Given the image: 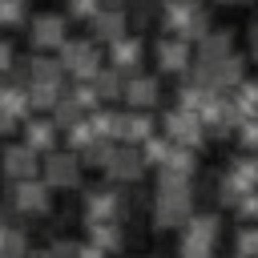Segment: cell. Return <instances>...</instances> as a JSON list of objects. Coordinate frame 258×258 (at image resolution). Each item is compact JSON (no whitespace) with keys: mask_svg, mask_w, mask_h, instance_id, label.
Returning <instances> with one entry per match:
<instances>
[{"mask_svg":"<svg viewBox=\"0 0 258 258\" xmlns=\"http://www.w3.org/2000/svg\"><path fill=\"white\" fill-rule=\"evenodd\" d=\"M81 177H85V169H81V161H77L73 149H52V153L40 157V181H44L52 194L81 189Z\"/></svg>","mask_w":258,"mask_h":258,"instance_id":"obj_1","label":"cell"},{"mask_svg":"<svg viewBox=\"0 0 258 258\" xmlns=\"http://www.w3.org/2000/svg\"><path fill=\"white\" fill-rule=\"evenodd\" d=\"M56 64L64 69V77L73 81H93L97 69H101V52L93 40H64L56 48Z\"/></svg>","mask_w":258,"mask_h":258,"instance_id":"obj_2","label":"cell"},{"mask_svg":"<svg viewBox=\"0 0 258 258\" xmlns=\"http://www.w3.org/2000/svg\"><path fill=\"white\" fill-rule=\"evenodd\" d=\"M8 206H12L20 218H44V214L52 210V189H48L40 177L8 181Z\"/></svg>","mask_w":258,"mask_h":258,"instance_id":"obj_3","label":"cell"},{"mask_svg":"<svg viewBox=\"0 0 258 258\" xmlns=\"http://www.w3.org/2000/svg\"><path fill=\"white\" fill-rule=\"evenodd\" d=\"M157 133H165L173 145L194 149V153H202V145H206V129H202V121H198L194 113H185V109H169V113H161V129H157Z\"/></svg>","mask_w":258,"mask_h":258,"instance_id":"obj_4","label":"cell"},{"mask_svg":"<svg viewBox=\"0 0 258 258\" xmlns=\"http://www.w3.org/2000/svg\"><path fill=\"white\" fill-rule=\"evenodd\" d=\"M194 214V194H153V230L157 234H169V230H181Z\"/></svg>","mask_w":258,"mask_h":258,"instance_id":"obj_5","label":"cell"},{"mask_svg":"<svg viewBox=\"0 0 258 258\" xmlns=\"http://www.w3.org/2000/svg\"><path fill=\"white\" fill-rule=\"evenodd\" d=\"M85 222H121V185H89L81 198Z\"/></svg>","mask_w":258,"mask_h":258,"instance_id":"obj_6","label":"cell"},{"mask_svg":"<svg viewBox=\"0 0 258 258\" xmlns=\"http://www.w3.org/2000/svg\"><path fill=\"white\" fill-rule=\"evenodd\" d=\"M222 242V218L214 214V210H194L189 214V222L181 226V246H189V250H214Z\"/></svg>","mask_w":258,"mask_h":258,"instance_id":"obj_7","label":"cell"},{"mask_svg":"<svg viewBox=\"0 0 258 258\" xmlns=\"http://www.w3.org/2000/svg\"><path fill=\"white\" fill-rule=\"evenodd\" d=\"M109 185H137L145 177V161L137 153V145H113V157L105 165Z\"/></svg>","mask_w":258,"mask_h":258,"instance_id":"obj_8","label":"cell"},{"mask_svg":"<svg viewBox=\"0 0 258 258\" xmlns=\"http://www.w3.org/2000/svg\"><path fill=\"white\" fill-rule=\"evenodd\" d=\"M121 101H125L129 109L153 113L157 101H161V85H157V77H149V73H133V77H125V81H121Z\"/></svg>","mask_w":258,"mask_h":258,"instance_id":"obj_9","label":"cell"},{"mask_svg":"<svg viewBox=\"0 0 258 258\" xmlns=\"http://www.w3.org/2000/svg\"><path fill=\"white\" fill-rule=\"evenodd\" d=\"M0 173H4L8 181H28V177H40V157H36L28 145L12 141V145H4V149H0Z\"/></svg>","mask_w":258,"mask_h":258,"instance_id":"obj_10","label":"cell"},{"mask_svg":"<svg viewBox=\"0 0 258 258\" xmlns=\"http://www.w3.org/2000/svg\"><path fill=\"white\" fill-rule=\"evenodd\" d=\"M28 40L36 52H48V48H60L69 40V20L56 16V12H44V16H32L28 24Z\"/></svg>","mask_w":258,"mask_h":258,"instance_id":"obj_11","label":"cell"},{"mask_svg":"<svg viewBox=\"0 0 258 258\" xmlns=\"http://www.w3.org/2000/svg\"><path fill=\"white\" fill-rule=\"evenodd\" d=\"M20 145H28L36 157H44V153H52L60 145V129L48 117H24L20 121Z\"/></svg>","mask_w":258,"mask_h":258,"instance_id":"obj_12","label":"cell"},{"mask_svg":"<svg viewBox=\"0 0 258 258\" xmlns=\"http://www.w3.org/2000/svg\"><path fill=\"white\" fill-rule=\"evenodd\" d=\"M141 52H145V44H141V36H117L113 44H109V69H117L121 77H133V73H141Z\"/></svg>","mask_w":258,"mask_h":258,"instance_id":"obj_13","label":"cell"},{"mask_svg":"<svg viewBox=\"0 0 258 258\" xmlns=\"http://www.w3.org/2000/svg\"><path fill=\"white\" fill-rule=\"evenodd\" d=\"M246 77V60L242 56H222V60H214V64H206V89L210 93H230L238 81Z\"/></svg>","mask_w":258,"mask_h":258,"instance_id":"obj_14","label":"cell"},{"mask_svg":"<svg viewBox=\"0 0 258 258\" xmlns=\"http://www.w3.org/2000/svg\"><path fill=\"white\" fill-rule=\"evenodd\" d=\"M89 40L93 44H113L117 36H125L129 32V20H125V8H101L93 20H89Z\"/></svg>","mask_w":258,"mask_h":258,"instance_id":"obj_15","label":"cell"},{"mask_svg":"<svg viewBox=\"0 0 258 258\" xmlns=\"http://www.w3.org/2000/svg\"><path fill=\"white\" fill-rule=\"evenodd\" d=\"M153 56H157V69H161V73H185V69H189V60H194L189 44H185V40H177V36H161V40H157V48H153Z\"/></svg>","mask_w":258,"mask_h":258,"instance_id":"obj_16","label":"cell"},{"mask_svg":"<svg viewBox=\"0 0 258 258\" xmlns=\"http://www.w3.org/2000/svg\"><path fill=\"white\" fill-rule=\"evenodd\" d=\"M230 48H234V32H230V28H210V32L194 44V60H198V64H214V60L230 56Z\"/></svg>","mask_w":258,"mask_h":258,"instance_id":"obj_17","label":"cell"},{"mask_svg":"<svg viewBox=\"0 0 258 258\" xmlns=\"http://www.w3.org/2000/svg\"><path fill=\"white\" fill-rule=\"evenodd\" d=\"M157 133V121L153 113H141V109H129L121 113V133H117V145H141L145 137Z\"/></svg>","mask_w":258,"mask_h":258,"instance_id":"obj_18","label":"cell"},{"mask_svg":"<svg viewBox=\"0 0 258 258\" xmlns=\"http://www.w3.org/2000/svg\"><path fill=\"white\" fill-rule=\"evenodd\" d=\"M85 238H89V246H97L105 254L125 250V226L121 222H85Z\"/></svg>","mask_w":258,"mask_h":258,"instance_id":"obj_19","label":"cell"},{"mask_svg":"<svg viewBox=\"0 0 258 258\" xmlns=\"http://www.w3.org/2000/svg\"><path fill=\"white\" fill-rule=\"evenodd\" d=\"M0 109L20 125L24 117H32V109H28V89L16 81V77H0Z\"/></svg>","mask_w":258,"mask_h":258,"instance_id":"obj_20","label":"cell"},{"mask_svg":"<svg viewBox=\"0 0 258 258\" xmlns=\"http://www.w3.org/2000/svg\"><path fill=\"white\" fill-rule=\"evenodd\" d=\"M238 189H246V194H258V153H238V157H230V165L222 169Z\"/></svg>","mask_w":258,"mask_h":258,"instance_id":"obj_21","label":"cell"},{"mask_svg":"<svg viewBox=\"0 0 258 258\" xmlns=\"http://www.w3.org/2000/svg\"><path fill=\"white\" fill-rule=\"evenodd\" d=\"M226 97H230V105L242 113V121H246V117H258V81H254V77H242Z\"/></svg>","mask_w":258,"mask_h":258,"instance_id":"obj_22","label":"cell"},{"mask_svg":"<svg viewBox=\"0 0 258 258\" xmlns=\"http://www.w3.org/2000/svg\"><path fill=\"white\" fill-rule=\"evenodd\" d=\"M194 12H202L198 0H165V4H161V24H165V32L177 36V28H181Z\"/></svg>","mask_w":258,"mask_h":258,"instance_id":"obj_23","label":"cell"},{"mask_svg":"<svg viewBox=\"0 0 258 258\" xmlns=\"http://www.w3.org/2000/svg\"><path fill=\"white\" fill-rule=\"evenodd\" d=\"M121 81H125V77H121L117 69L101 64V69H97V77L89 81V85H93V93H97V105H101V101H117V97H121Z\"/></svg>","mask_w":258,"mask_h":258,"instance_id":"obj_24","label":"cell"},{"mask_svg":"<svg viewBox=\"0 0 258 258\" xmlns=\"http://www.w3.org/2000/svg\"><path fill=\"white\" fill-rule=\"evenodd\" d=\"M28 89V109L32 113H52L56 101L64 97V85H24Z\"/></svg>","mask_w":258,"mask_h":258,"instance_id":"obj_25","label":"cell"},{"mask_svg":"<svg viewBox=\"0 0 258 258\" xmlns=\"http://www.w3.org/2000/svg\"><path fill=\"white\" fill-rule=\"evenodd\" d=\"M169 149H173V141H169L165 133H153V137H145V141L137 145V153H141L145 169H149V165H153V169H161V165H165V157H169Z\"/></svg>","mask_w":258,"mask_h":258,"instance_id":"obj_26","label":"cell"},{"mask_svg":"<svg viewBox=\"0 0 258 258\" xmlns=\"http://www.w3.org/2000/svg\"><path fill=\"white\" fill-rule=\"evenodd\" d=\"M109 157H113V141H89L85 149H77V161H81V169H97V173H105V165H109Z\"/></svg>","mask_w":258,"mask_h":258,"instance_id":"obj_27","label":"cell"},{"mask_svg":"<svg viewBox=\"0 0 258 258\" xmlns=\"http://www.w3.org/2000/svg\"><path fill=\"white\" fill-rule=\"evenodd\" d=\"M161 169H173V173H181V177H194V181H198V153H194V149H181V145H173Z\"/></svg>","mask_w":258,"mask_h":258,"instance_id":"obj_28","label":"cell"},{"mask_svg":"<svg viewBox=\"0 0 258 258\" xmlns=\"http://www.w3.org/2000/svg\"><path fill=\"white\" fill-rule=\"evenodd\" d=\"M234 258H258V222H246L234 230Z\"/></svg>","mask_w":258,"mask_h":258,"instance_id":"obj_29","label":"cell"},{"mask_svg":"<svg viewBox=\"0 0 258 258\" xmlns=\"http://www.w3.org/2000/svg\"><path fill=\"white\" fill-rule=\"evenodd\" d=\"M214 93H206V89H198V85H189V81H181V89H177V109H185V113H202L206 109V101H210Z\"/></svg>","mask_w":258,"mask_h":258,"instance_id":"obj_30","label":"cell"},{"mask_svg":"<svg viewBox=\"0 0 258 258\" xmlns=\"http://www.w3.org/2000/svg\"><path fill=\"white\" fill-rule=\"evenodd\" d=\"M153 194H194V177H181V173H173V169H157Z\"/></svg>","mask_w":258,"mask_h":258,"instance_id":"obj_31","label":"cell"},{"mask_svg":"<svg viewBox=\"0 0 258 258\" xmlns=\"http://www.w3.org/2000/svg\"><path fill=\"white\" fill-rule=\"evenodd\" d=\"M64 97H69L81 113H93V109H97V93H93L89 81H73V85H64Z\"/></svg>","mask_w":258,"mask_h":258,"instance_id":"obj_32","label":"cell"},{"mask_svg":"<svg viewBox=\"0 0 258 258\" xmlns=\"http://www.w3.org/2000/svg\"><path fill=\"white\" fill-rule=\"evenodd\" d=\"M206 32H210V16H206V8H202V12H194V16H189V20L177 28V40H185V44H198Z\"/></svg>","mask_w":258,"mask_h":258,"instance_id":"obj_33","label":"cell"},{"mask_svg":"<svg viewBox=\"0 0 258 258\" xmlns=\"http://www.w3.org/2000/svg\"><path fill=\"white\" fill-rule=\"evenodd\" d=\"M81 117H85V113H81V109H77V105H73L69 97H60V101H56V109L48 113V121H52V125H56L60 133H64V129H73V125H77Z\"/></svg>","mask_w":258,"mask_h":258,"instance_id":"obj_34","label":"cell"},{"mask_svg":"<svg viewBox=\"0 0 258 258\" xmlns=\"http://www.w3.org/2000/svg\"><path fill=\"white\" fill-rule=\"evenodd\" d=\"M89 141H97V137H93V129H89V121H85V117H81L73 129H64V145H69L73 153H77V149H85Z\"/></svg>","mask_w":258,"mask_h":258,"instance_id":"obj_35","label":"cell"},{"mask_svg":"<svg viewBox=\"0 0 258 258\" xmlns=\"http://www.w3.org/2000/svg\"><path fill=\"white\" fill-rule=\"evenodd\" d=\"M238 145H242V153H258V117H246L242 125H238Z\"/></svg>","mask_w":258,"mask_h":258,"instance_id":"obj_36","label":"cell"},{"mask_svg":"<svg viewBox=\"0 0 258 258\" xmlns=\"http://www.w3.org/2000/svg\"><path fill=\"white\" fill-rule=\"evenodd\" d=\"M234 218L246 226V222H258V194H242L234 202Z\"/></svg>","mask_w":258,"mask_h":258,"instance_id":"obj_37","label":"cell"},{"mask_svg":"<svg viewBox=\"0 0 258 258\" xmlns=\"http://www.w3.org/2000/svg\"><path fill=\"white\" fill-rule=\"evenodd\" d=\"M101 4H105V0H69V16H77V20H93V16L101 12Z\"/></svg>","mask_w":258,"mask_h":258,"instance_id":"obj_38","label":"cell"},{"mask_svg":"<svg viewBox=\"0 0 258 258\" xmlns=\"http://www.w3.org/2000/svg\"><path fill=\"white\" fill-rule=\"evenodd\" d=\"M77 250H81L77 238H52V242H48V254H52V258H77Z\"/></svg>","mask_w":258,"mask_h":258,"instance_id":"obj_39","label":"cell"},{"mask_svg":"<svg viewBox=\"0 0 258 258\" xmlns=\"http://www.w3.org/2000/svg\"><path fill=\"white\" fill-rule=\"evenodd\" d=\"M24 20V0H0V24H20Z\"/></svg>","mask_w":258,"mask_h":258,"instance_id":"obj_40","label":"cell"},{"mask_svg":"<svg viewBox=\"0 0 258 258\" xmlns=\"http://www.w3.org/2000/svg\"><path fill=\"white\" fill-rule=\"evenodd\" d=\"M12 69H16V52H12L8 40H0V77H8Z\"/></svg>","mask_w":258,"mask_h":258,"instance_id":"obj_41","label":"cell"},{"mask_svg":"<svg viewBox=\"0 0 258 258\" xmlns=\"http://www.w3.org/2000/svg\"><path fill=\"white\" fill-rule=\"evenodd\" d=\"M77 258H109V254H105V250H97V246H89V242H81Z\"/></svg>","mask_w":258,"mask_h":258,"instance_id":"obj_42","label":"cell"},{"mask_svg":"<svg viewBox=\"0 0 258 258\" xmlns=\"http://www.w3.org/2000/svg\"><path fill=\"white\" fill-rule=\"evenodd\" d=\"M177 258H214V250H189V246H177Z\"/></svg>","mask_w":258,"mask_h":258,"instance_id":"obj_43","label":"cell"},{"mask_svg":"<svg viewBox=\"0 0 258 258\" xmlns=\"http://www.w3.org/2000/svg\"><path fill=\"white\" fill-rule=\"evenodd\" d=\"M8 133H16V121H12V117L0 109V137H8Z\"/></svg>","mask_w":258,"mask_h":258,"instance_id":"obj_44","label":"cell"},{"mask_svg":"<svg viewBox=\"0 0 258 258\" xmlns=\"http://www.w3.org/2000/svg\"><path fill=\"white\" fill-rule=\"evenodd\" d=\"M24 258H52V254H48V246H28Z\"/></svg>","mask_w":258,"mask_h":258,"instance_id":"obj_45","label":"cell"},{"mask_svg":"<svg viewBox=\"0 0 258 258\" xmlns=\"http://www.w3.org/2000/svg\"><path fill=\"white\" fill-rule=\"evenodd\" d=\"M250 56H254V60H258V24H254V28H250Z\"/></svg>","mask_w":258,"mask_h":258,"instance_id":"obj_46","label":"cell"},{"mask_svg":"<svg viewBox=\"0 0 258 258\" xmlns=\"http://www.w3.org/2000/svg\"><path fill=\"white\" fill-rule=\"evenodd\" d=\"M222 4H242V0H222Z\"/></svg>","mask_w":258,"mask_h":258,"instance_id":"obj_47","label":"cell"}]
</instances>
